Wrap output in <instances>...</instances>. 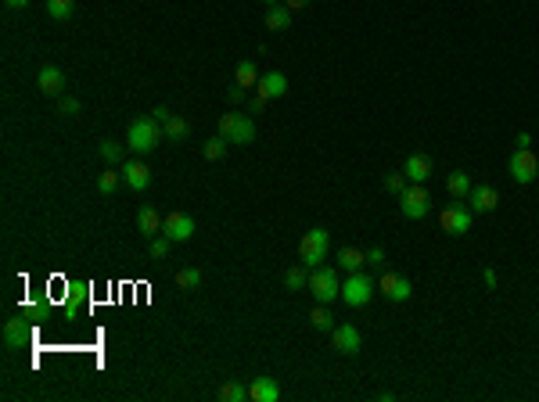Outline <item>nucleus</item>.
I'll list each match as a JSON object with an SVG mask.
<instances>
[{
    "label": "nucleus",
    "instance_id": "nucleus-1",
    "mask_svg": "<svg viewBox=\"0 0 539 402\" xmlns=\"http://www.w3.org/2000/svg\"><path fill=\"white\" fill-rule=\"evenodd\" d=\"M162 123L155 115L151 118H133L130 123V133H126V147L130 151H137V154H147V151H155L159 144H162Z\"/></svg>",
    "mask_w": 539,
    "mask_h": 402
},
{
    "label": "nucleus",
    "instance_id": "nucleus-2",
    "mask_svg": "<svg viewBox=\"0 0 539 402\" xmlns=\"http://www.w3.org/2000/svg\"><path fill=\"white\" fill-rule=\"evenodd\" d=\"M374 291H377V280L367 269H356V273H349L341 280V302L353 305V309H363L374 298Z\"/></svg>",
    "mask_w": 539,
    "mask_h": 402
},
{
    "label": "nucleus",
    "instance_id": "nucleus-3",
    "mask_svg": "<svg viewBox=\"0 0 539 402\" xmlns=\"http://www.w3.org/2000/svg\"><path fill=\"white\" fill-rule=\"evenodd\" d=\"M327 245H331L327 230H324V226H313L310 233H305V237L298 240V259H302V266H310V269L324 266V259H327Z\"/></svg>",
    "mask_w": 539,
    "mask_h": 402
},
{
    "label": "nucleus",
    "instance_id": "nucleus-4",
    "mask_svg": "<svg viewBox=\"0 0 539 402\" xmlns=\"http://www.w3.org/2000/svg\"><path fill=\"white\" fill-rule=\"evenodd\" d=\"M310 291H313V298H317V302L331 305V302L341 295V280H338V269H334V266H317V269L310 273Z\"/></svg>",
    "mask_w": 539,
    "mask_h": 402
},
{
    "label": "nucleus",
    "instance_id": "nucleus-5",
    "mask_svg": "<svg viewBox=\"0 0 539 402\" xmlns=\"http://www.w3.org/2000/svg\"><path fill=\"white\" fill-rule=\"evenodd\" d=\"M219 133H223L230 144H252V140H255V123H252V115L226 111V115L219 118Z\"/></svg>",
    "mask_w": 539,
    "mask_h": 402
},
{
    "label": "nucleus",
    "instance_id": "nucleus-6",
    "mask_svg": "<svg viewBox=\"0 0 539 402\" xmlns=\"http://www.w3.org/2000/svg\"><path fill=\"white\" fill-rule=\"evenodd\" d=\"M507 173L514 183H532L539 176V158L532 154V147H514L507 158Z\"/></svg>",
    "mask_w": 539,
    "mask_h": 402
},
{
    "label": "nucleus",
    "instance_id": "nucleus-7",
    "mask_svg": "<svg viewBox=\"0 0 539 402\" xmlns=\"http://www.w3.org/2000/svg\"><path fill=\"white\" fill-rule=\"evenodd\" d=\"M399 209H403L406 219H425L428 209H432V197H428L425 183H410V187L399 194Z\"/></svg>",
    "mask_w": 539,
    "mask_h": 402
},
{
    "label": "nucleus",
    "instance_id": "nucleus-8",
    "mask_svg": "<svg viewBox=\"0 0 539 402\" xmlns=\"http://www.w3.org/2000/svg\"><path fill=\"white\" fill-rule=\"evenodd\" d=\"M442 230L449 237H464L471 230V209L468 205H460V201H453V205L442 209Z\"/></svg>",
    "mask_w": 539,
    "mask_h": 402
},
{
    "label": "nucleus",
    "instance_id": "nucleus-9",
    "mask_svg": "<svg viewBox=\"0 0 539 402\" xmlns=\"http://www.w3.org/2000/svg\"><path fill=\"white\" fill-rule=\"evenodd\" d=\"M377 291L389 298V302H406L410 295H413V284L403 276V273H381V280H377Z\"/></svg>",
    "mask_w": 539,
    "mask_h": 402
},
{
    "label": "nucleus",
    "instance_id": "nucleus-10",
    "mask_svg": "<svg viewBox=\"0 0 539 402\" xmlns=\"http://www.w3.org/2000/svg\"><path fill=\"white\" fill-rule=\"evenodd\" d=\"M331 341H334V352H341V355H356L360 345H363V338H360V331L353 324H334Z\"/></svg>",
    "mask_w": 539,
    "mask_h": 402
},
{
    "label": "nucleus",
    "instance_id": "nucleus-11",
    "mask_svg": "<svg viewBox=\"0 0 539 402\" xmlns=\"http://www.w3.org/2000/svg\"><path fill=\"white\" fill-rule=\"evenodd\" d=\"M162 233L169 240H190L195 237V216H187V212H169L166 223H162Z\"/></svg>",
    "mask_w": 539,
    "mask_h": 402
},
{
    "label": "nucleus",
    "instance_id": "nucleus-12",
    "mask_svg": "<svg viewBox=\"0 0 539 402\" xmlns=\"http://www.w3.org/2000/svg\"><path fill=\"white\" fill-rule=\"evenodd\" d=\"M248 398H252V402H277V398H281V384L270 377V374H262V377H255V381L248 384Z\"/></svg>",
    "mask_w": 539,
    "mask_h": 402
},
{
    "label": "nucleus",
    "instance_id": "nucleus-13",
    "mask_svg": "<svg viewBox=\"0 0 539 402\" xmlns=\"http://www.w3.org/2000/svg\"><path fill=\"white\" fill-rule=\"evenodd\" d=\"M403 176L410 180V183H428V176H432V158L428 154H410L406 158V166H403Z\"/></svg>",
    "mask_w": 539,
    "mask_h": 402
},
{
    "label": "nucleus",
    "instance_id": "nucleus-14",
    "mask_svg": "<svg viewBox=\"0 0 539 402\" xmlns=\"http://www.w3.org/2000/svg\"><path fill=\"white\" fill-rule=\"evenodd\" d=\"M468 201H471V212H492V209L499 205V194H496V187L478 183V187H471Z\"/></svg>",
    "mask_w": 539,
    "mask_h": 402
},
{
    "label": "nucleus",
    "instance_id": "nucleus-15",
    "mask_svg": "<svg viewBox=\"0 0 539 402\" xmlns=\"http://www.w3.org/2000/svg\"><path fill=\"white\" fill-rule=\"evenodd\" d=\"M36 87H40L44 94H51V97H58L65 90V72L58 65H44L40 75H36Z\"/></svg>",
    "mask_w": 539,
    "mask_h": 402
},
{
    "label": "nucleus",
    "instance_id": "nucleus-16",
    "mask_svg": "<svg viewBox=\"0 0 539 402\" xmlns=\"http://www.w3.org/2000/svg\"><path fill=\"white\" fill-rule=\"evenodd\" d=\"M262 97H284L288 94V75L284 72H262V79H259V87H255Z\"/></svg>",
    "mask_w": 539,
    "mask_h": 402
},
{
    "label": "nucleus",
    "instance_id": "nucleus-17",
    "mask_svg": "<svg viewBox=\"0 0 539 402\" xmlns=\"http://www.w3.org/2000/svg\"><path fill=\"white\" fill-rule=\"evenodd\" d=\"M25 341H29V324H25L22 316H11L8 324H4V345H8L11 352H18Z\"/></svg>",
    "mask_w": 539,
    "mask_h": 402
},
{
    "label": "nucleus",
    "instance_id": "nucleus-18",
    "mask_svg": "<svg viewBox=\"0 0 539 402\" xmlns=\"http://www.w3.org/2000/svg\"><path fill=\"white\" fill-rule=\"evenodd\" d=\"M123 180H126L133 190H147V183H151V169L133 158V162H123Z\"/></svg>",
    "mask_w": 539,
    "mask_h": 402
},
{
    "label": "nucleus",
    "instance_id": "nucleus-19",
    "mask_svg": "<svg viewBox=\"0 0 539 402\" xmlns=\"http://www.w3.org/2000/svg\"><path fill=\"white\" fill-rule=\"evenodd\" d=\"M259 68H255V58H245V61H238V68H234V83L238 87H245V90H255L259 87Z\"/></svg>",
    "mask_w": 539,
    "mask_h": 402
},
{
    "label": "nucleus",
    "instance_id": "nucleus-20",
    "mask_svg": "<svg viewBox=\"0 0 539 402\" xmlns=\"http://www.w3.org/2000/svg\"><path fill=\"white\" fill-rule=\"evenodd\" d=\"M363 266H367V252H360V248H353V245L338 248V269L356 273V269H363Z\"/></svg>",
    "mask_w": 539,
    "mask_h": 402
},
{
    "label": "nucleus",
    "instance_id": "nucleus-21",
    "mask_svg": "<svg viewBox=\"0 0 539 402\" xmlns=\"http://www.w3.org/2000/svg\"><path fill=\"white\" fill-rule=\"evenodd\" d=\"M266 29H274V32L291 29V8H288V4H274V8H266Z\"/></svg>",
    "mask_w": 539,
    "mask_h": 402
},
{
    "label": "nucleus",
    "instance_id": "nucleus-22",
    "mask_svg": "<svg viewBox=\"0 0 539 402\" xmlns=\"http://www.w3.org/2000/svg\"><path fill=\"white\" fill-rule=\"evenodd\" d=\"M137 230H140L144 237H155V233L162 230V216L151 209V205H144V209L137 212Z\"/></svg>",
    "mask_w": 539,
    "mask_h": 402
},
{
    "label": "nucleus",
    "instance_id": "nucleus-23",
    "mask_svg": "<svg viewBox=\"0 0 539 402\" xmlns=\"http://www.w3.org/2000/svg\"><path fill=\"white\" fill-rule=\"evenodd\" d=\"M471 187H475V183H471V176H468V173H449V176H446V190H449V197H453V201L468 197V194H471Z\"/></svg>",
    "mask_w": 539,
    "mask_h": 402
},
{
    "label": "nucleus",
    "instance_id": "nucleus-24",
    "mask_svg": "<svg viewBox=\"0 0 539 402\" xmlns=\"http://www.w3.org/2000/svg\"><path fill=\"white\" fill-rule=\"evenodd\" d=\"M284 288L288 291H302V288H310V266H291V269H284Z\"/></svg>",
    "mask_w": 539,
    "mask_h": 402
},
{
    "label": "nucleus",
    "instance_id": "nucleus-25",
    "mask_svg": "<svg viewBox=\"0 0 539 402\" xmlns=\"http://www.w3.org/2000/svg\"><path fill=\"white\" fill-rule=\"evenodd\" d=\"M162 133H166V140H173V144H180V140H187V133H190V126L183 123L180 115H169L166 123H162Z\"/></svg>",
    "mask_w": 539,
    "mask_h": 402
},
{
    "label": "nucleus",
    "instance_id": "nucleus-26",
    "mask_svg": "<svg viewBox=\"0 0 539 402\" xmlns=\"http://www.w3.org/2000/svg\"><path fill=\"white\" fill-rule=\"evenodd\" d=\"M310 324H313L317 331H334V312H331V309L320 302V305L310 312Z\"/></svg>",
    "mask_w": 539,
    "mask_h": 402
},
{
    "label": "nucleus",
    "instance_id": "nucleus-27",
    "mask_svg": "<svg viewBox=\"0 0 539 402\" xmlns=\"http://www.w3.org/2000/svg\"><path fill=\"white\" fill-rule=\"evenodd\" d=\"M245 398H248V384H238V381L219 384V402H245Z\"/></svg>",
    "mask_w": 539,
    "mask_h": 402
},
{
    "label": "nucleus",
    "instance_id": "nucleus-28",
    "mask_svg": "<svg viewBox=\"0 0 539 402\" xmlns=\"http://www.w3.org/2000/svg\"><path fill=\"white\" fill-rule=\"evenodd\" d=\"M176 284H180L183 291H195V288L202 284V269H198V266H183V269L176 273Z\"/></svg>",
    "mask_w": 539,
    "mask_h": 402
},
{
    "label": "nucleus",
    "instance_id": "nucleus-29",
    "mask_svg": "<svg viewBox=\"0 0 539 402\" xmlns=\"http://www.w3.org/2000/svg\"><path fill=\"white\" fill-rule=\"evenodd\" d=\"M72 11H75V0H47V15L58 18V22L72 18Z\"/></svg>",
    "mask_w": 539,
    "mask_h": 402
},
{
    "label": "nucleus",
    "instance_id": "nucleus-30",
    "mask_svg": "<svg viewBox=\"0 0 539 402\" xmlns=\"http://www.w3.org/2000/svg\"><path fill=\"white\" fill-rule=\"evenodd\" d=\"M226 137L223 133H216V137H209L205 140V158H209V162H219V158H223V151H226Z\"/></svg>",
    "mask_w": 539,
    "mask_h": 402
},
{
    "label": "nucleus",
    "instance_id": "nucleus-31",
    "mask_svg": "<svg viewBox=\"0 0 539 402\" xmlns=\"http://www.w3.org/2000/svg\"><path fill=\"white\" fill-rule=\"evenodd\" d=\"M101 158H104L108 166H123V144L104 140V144H101Z\"/></svg>",
    "mask_w": 539,
    "mask_h": 402
},
{
    "label": "nucleus",
    "instance_id": "nucleus-32",
    "mask_svg": "<svg viewBox=\"0 0 539 402\" xmlns=\"http://www.w3.org/2000/svg\"><path fill=\"white\" fill-rule=\"evenodd\" d=\"M115 187H119V173H115V169L108 166V169L97 176V190H101V194H111Z\"/></svg>",
    "mask_w": 539,
    "mask_h": 402
},
{
    "label": "nucleus",
    "instance_id": "nucleus-33",
    "mask_svg": "<svg viewBox=\"0 0 539 402\" xmlns=\"http://www.w3.org/2000/svg\"><path fill=\"white\" fill-rule=\"evenodd\" d=\"M169 245H173V240L162 233V237H151V259H166L169 255Z\"/></svg>",
    "mask_w": 539,
    "mask_h": 402
},
{
    "label": "nucleus",
    "instance_id": "nucleus-34",
    "mask_svg": "<svg viewBox=\"0 0 539 402\" xmlns=\"http://www.w3.org/2000/svg\"><path fill=\"white\" fill-rule=\"evenodd\" d=\"M384 187H389V190L399 197V194L406 190V176H403V173H389V176H384Z\"/></svg>",
    "mask_w": 539,
    "mask_h": 402
},
{
    "label": "nucleus",
    "instance_id": "nucleus-35",
    "mask_svg": "<svg viewBox=\"0 0 539 402\" xmlns=\"http://www.w3.org/2000/svg\"><path fill=\"white\" fill-rule=\"evenodd\" d=\"M80 97H61V115H80Z\"/></svg>",
    "mask_w": 539,
    "mask_h": 402
},
{
    "label": "nucleus",
    "instance_id": "nucleus-36",
    "mask_svg": "<svg viewBox=\"0 0 539 402\" xmlns=\"http://www.w3.org/2000/svg\"><path fill=\"white\" fill-rule=\"evenodd\" d=\"M367 266H377V269H381V266H384V252H381V248H370V252H367Z\"/></svg>",
    "mask_w": 539,
    "mask_h": 402
},
{
    "label": "nucleus",
    "instance_id": "nucleus-37",
    "mask_svg": "<svg viewBox=\"0 0 539 402\" xmlns=\"http://www.w3.org/2000/svg\"><path fill=\"white\" fill-rule=\"evenodd\" d=\"M226 97H230V101H234V104H238V101H245V97H248V90L234 83V87H230V90H226Z\"/></svg>",
    "mask_w": 539,
    "mask_h": 402
},
{
    "label": "nucleus",
    "instance_id": "nucleus-38",
    "mask_svg": "<svg viewBox=\"0 0 539 402\" xmlns=\"http://www.w3.org/2000/svg\"><path fill=\"white\" fill-rule=\"evenodd\" d=\"M266 101H270V97H262V94H259V90H255V94H252V101H248V104H252V111H262V108H266Z\"/></svg>",
    "mask_w": 539,
    "mask_h": 402
},
{
    "label": "nucleus",
    "instance_id": "nucleus-39",
    "mask_svg": "<svg viewBox=\"0 0 539 402\" xmlns=\"http://www.w3.org/2000/svg\"><path fill=\"white\" fill-rule=\"evenodd\" d=\"M482 280H485V288H496V269H485Z\"/></svg>",
    "mask_w": 539,
    "mask_h": 402
},
{
    "label": "nucleus",
    "instance_id": "nucleus-40",
    "mask_svg": "<svg viewBox=\"0 0 539 402\" xmlns=\"http://www.w3.org/2000/svg\"><path fill=\"white\" fill-rule=\"evenodd\" d=\"M514 147H532V137H528V133H518V140H514Z\"/></svg>",
    "mask_w": 539,
    "mask_h": 402
},
{
    "label": "nucleus",
    "instance_id": "nucleus-41",
    "mask_svg": "<svg viewBox=\"0 0 539 402\" xmlns=\"http://www.w3.org/2000/svg\"><path fill=\"white\" fill-rule=\"evenodd\" d=\"M284 4H288L291 11H298V8H310V0H284Z\"/></svg>",
    "mask_w": 539,
    "mask_h": 402
},
{
    "label": "nucleus",
    "instance_id": "nucleus-42",
    "mask_svg": "<svg viewBox=\"0 0 539 402\" xmlns=\"http://www.w3.org/2000/svg\"><path fill=\"white\" fill-rule=\"evenodd\" d=\"M4 4H8V8H25L29 0H4Z\"/></svg>",
    "mask_w": 539,
    "mask_h": 402
},
{
    "label": "nucleus",
    "instance_id": "nucleus-43",
    "mask_svg": "<svg viewBox=\"0 0 539 402\" xmlns=\"http://www.w3.org/2000/svg\"><path fill=\"white\" fill-rule=\"evenodd\" d=\"M262 4H266V8H274V4H281V0H262Z\"/></svg>",
    "mask_w": 539,
    "mask_h": 402
}]
</instances>
